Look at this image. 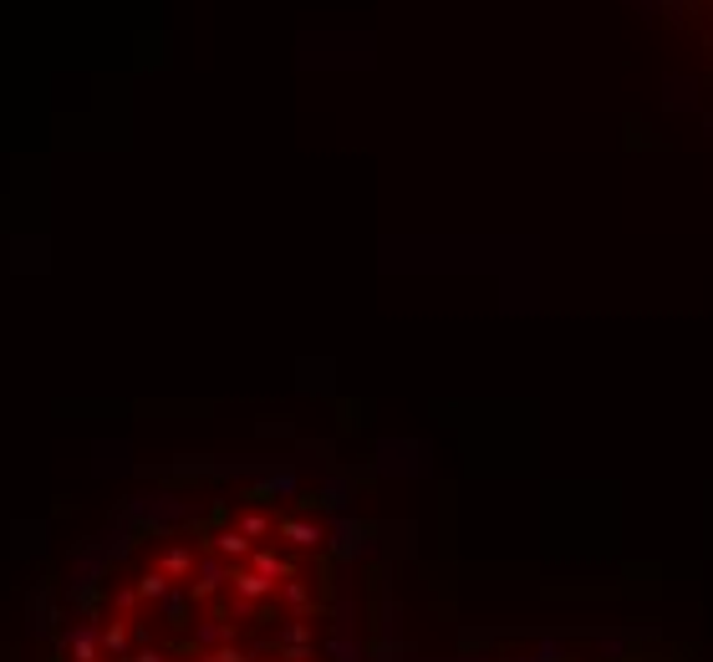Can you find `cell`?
Returning <instances> with one entry per match:
<instances>
[{"mask_svg":"<svg viewBox=\"0 0 713 662\" xmlns=\"http://www.w3.org/2000/svg\"><path fill=\"white\" fill-rule=\"evenodd\" d=\"M509 662H693L673 642L652 637V632H596V637H555L535 642L530 652Z\"/></svg>","mask_w":713,"mask_h":662,"instance_id":"1","label":"cell"}]
</instances>
